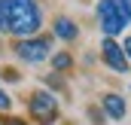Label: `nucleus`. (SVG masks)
Masks as SVG:
<instances>
[{
    "label": "nucleus",
    "mask_w": 131,
    "mask_h": 125,
    "mask_svg": "<svg viewBox=\"0 0 131 125\" xmlns=\"http://www.w3.org/2000/svg\"><path fill=\"white\" fill-rule=\"evenodd\" d=\"M49 52H52V40H49V37H40V34L15 43V55H18L25 64H40V61H46Z\"/></svg>",
    "instance_id": "nucleus-4"
},
{
    "label": "nucleus",
    "mask_w": 131,
    "mask_h": 125,
    "mask_svg": "<svg viewBox=\"0 0 131 125\" xmlns=\"http://www.w3.org/2000/svg\"><path fill=\"white\" fill-rule=\"evenodd\" d=\"M95 12H98V25L104 37H116V34H122L128 28V12L119 6V0H98V6H95Z\"/></svg>",
    "instance_id": "nucleus-2"
},
{
    "label": "nucleus",
    "mask_w": 131,
    "mask_h": 125,
    "mask_svg": "<svg viewBox=\"0 0 131 125\" xmlns=\"http://www.w3.org/2000/svg\"><path fill=\"white\" fill-rule=\"evenodd\" d=\"M0 34H6V25H3V0H0Z\"/></svg>",
    "instance_id": "nucleus-13"
},
{
    "label": "nucleus",
    "mask_w": 131,
    "mask_h": 125,
    "mask_svg": "<svg viewBox=\"0 0 131 125\" xmlns=\"http://www.w3.org/2000/svg\"><path fill=\"white\" fill-rule=\"evenodd\" d=\"M119 6H122V9L128 12V18H131V0H119Z\"/></svg>",
    "instance_id": "nucleus-12"
},
{
    "label": "nucleus",
    "mask_w": 131,
    "mask_h": 125,
    "mask_svg": "<svg viewBox=\"0 0 131 125\" xmlns=\"http://www.w3.org/2000/svg\"><path fill=\"white\" fill-rule=\"evenodd\" d=\"M9 107H12V95H6L0 89V110H9Z\"/></svg>",
    "instance_id": "nucleus-9"
},
{
    "label": "nucleus",
    "mask_w": 131,
    "mask_h": 125,
    "mask_svg": "<svg viewBox=\"0 0 131 125\" xmlns=\"http://www.w3.org/2000/svg\"><path fill=\"white\" fill-rule=\"evenodd\" d=\"M122 49H125V58H128V64H131V37L122 43Z\"/></svg>",
    "instance_id": "nucleus-11"
},
{
    "label": "nucleus",
    "mask_w": 131,
    "mask_h": 125,
    "mask_svg": "<svg viewBox=\"0 0 131 125\" xmlns=\"http://www.w3.org/2000/svg\"><path fill=\"white\" fill-rule=\"evenodd\" d=\"M52 34H55L58 40H64V43H73V40L79 37V28H76V22H73V18L58 15V18L52 22Z\"/></svg>",
    "instance_id": "nucleus-7"
},
{
    "label": "nucleus",
    "mask_w": 131,
    "mask_h": 125,
    "mask_svg": "<svg viewBox=\"0 0 131 125\" xmlns=\"http://www.w3.org/2000/svg\"><path fill=\"white\" fill-rule=\"evenodd\" d=\"M3 25L6 34L18 40L37 37L43 28V9L37 0H3Z\"/></svg>",
    "instance_id": "nucleus-1"
},
{
    "label": "nucleus",
    "mask_w": 131,
    "mask_h": 125,
    "mask_svg": "<svg viewBox=\"0 0 131 125\" xmlns=\"http://www.w3.org/2000/svg\"><path fill=\"white\" fill-rule=\"evenodd\" d=\"M52 67H55L58 73H64V70L73 67V58H70L67 52H55V55H52Z\"/></svg>",
    "instance_id": "nucleus-8"
},
{
    "label": "nucleus",
    "mask_w": 131,
    "mask_h": 125,
    "mask_svg": "<svg viewBox=\"0 0 131 125\" xmlns=\"http://www.w3.org/2000/svg\"><path fill=\"white\" fill-rule=\"evenodd\" d=\"M28 110H31V119L37 125H55L58 122V98L46 89H37L28 98Z\"/></svg>",
    "instance_id": "nucleus-3"
},
{
    "label": "nucleus",
    "mask_w": 131,
    "mask_h": 125,
    "mask_svg": "<svg viewBox=\"0 0 131 125\" xmlns=\"http://www.w3.org/2000/svg\"><path fill=\"white\" fill-rule=\"evenodd\" d=\"M101 58L104 64L113 70V73H128V58H125V49H122V43H116L113 37H104L101 40Z\"/></svg>",
    "instance_id": "nucleus-5"
},
{
    "label": "nucleus",
    "mask_w": 131,
    "mask_h": 125,
    "mask_svg": "<svg viewBox=\"0 0 131 125\" xmlns=\"http://www.w3.org/2000/svg\"><path fill=\"white\" fill-rule=\"evenodd\" d=\"M101 110H104L107 119L122 122L125 113H128V104H125V98H122L119 92H107V95H101Z\"/></svg>",
    "instance_id": "nucleus-6"
},
{
    "label": "nucleus",
    "mask_w": 131,
    "mask_h": 125,
    "mask_svg": "<svg viewBox=\"0 0 131 125\" xmlns=\"http://www.w3.org/2000/svg\"><path fill=\"white\" fill-rule=\"evenodd\" d=\"M3 125H28L25 119H15V116H9V119H3Z\"/></svg>",
    "instance_id": "nucleus-10"
}]
</instances>
